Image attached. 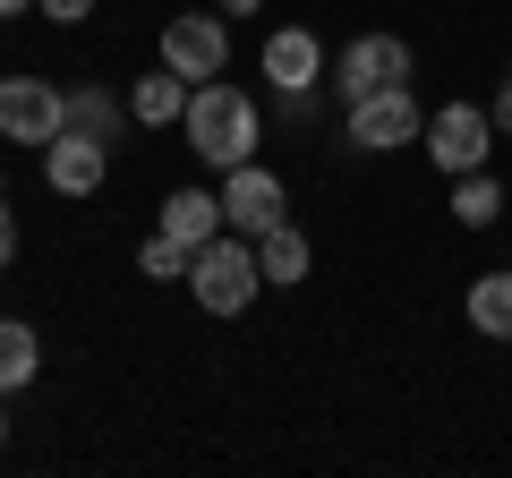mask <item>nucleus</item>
<instances>
[{"instance_id":"f257e3e1","label":"nucleus","mask_w":512,"mask_h":478,"mask_svg":"<svg viewBox=\"0 0 512 478\" xmlns=\"http://www.w3.org/2000/svg\"><path fill=\"white\" fill-rule=\"evenodd\" d=\"M180 129H188V154H197V163L239 171V163H256V129H265V120H256V103L231 86V77H205V86L188 94Z\"/></svg>"},{"instance_id":"f03ea898","label":"nucleus","mask_w":512,"mask_h":478,"mask_svg":"<svg viewBox=\"0 0 512 478\" xmlns=\"http://www.w3.org/2000/svg\"><path fill=\"white\" fill-rule=\"evenodd\" d=\"M256 291H265V257H256L248 231H214L188 257V299H197L205 316H248Z\"/></svg>"},{"instance_id":"7ed1b4c3","label":"nucleus","mask_w":512,"mask_h":478,"mask_svg":"<svg viewBox=\"0 0 512 478\" xmlns=\"http://www.w3.org/2000/svg\"><path fill=\"white\" fill-rule=\"evenodd\" d=\"M419 137H427V111H419V94H410V77L350 103V146L359 154H402V146H419Z\"/></svg>"},{"instance_id":"20e7f679","label":"nucleus","mask_w":512,"mask_h":478,"mask_svg":"<svg viewBox=\"0 0 512 478\" xmlns=\"http://www.w3.org/2000/svg\"><path fill=\"white\" fill-rule=\"evenodd\" d=\"M495 137H504V129H495L487 103H444L436 120H427V163H436L444 180H461V171H478L495 154Z\"/></svg>"},{"instance_id":"39448f33","label":"nucleus","mask_w":512,"mask_h":478,"mask_svg":"<svg viewBox=\"0 0 512 478\" xmlns=\"http://www.w3.org/2000/svg\"><path fill=\"white\" fill-rule=\"evenodd\" d=\"M69 129V94L52 77H0V137L9 146H52Z\"/></svg>"},{"instance_id":"423d86ee","label":"nucleus","mask_w":512,"mask_h":478,"mask_svg":"<svg viewBox=\"0 0 512 478\" xmlns=\"http://www.w3.org/2000/svg\"><path fill=\"white\" fill-rule=\"evenodd\" d=\"M163 69H180L188 86L222 77V69H231V18H214V9H180V18L163 26Z\"/></svg>"},{"instance_id":"0eeeda50","label":"nucleus","mask_w":512,"mask_h":478,"mask_svg":"<svg viewBox=\"0 0 512 478\" xmlns=\"http://www.w3.org/2000/svg\"><path fill=\"white\" fill-rule=\"evenodd\" d=\"M222 222H231V231H248V239H265L274 222H291V188H282L265 163L222 171Z\"/></svg>"},{"instance_id":"6e6552de","label":"nucleus","mask_w":512,"mask_h":478,"mask_svg":"<svg viewBox=\"0 0 512 478\" xmlns=\"http://www.w3.org/2000/svg\"><path fill=\"white\" fill-rule=\"evenodd\" d=\"M265 77H274V94L291 111H308L316 77H325V43H316L308 26H274V35H265Z\"/></svg>"},{"instance_id":"1a4fd4ad","label":"nucleus","mask_w":512,"mask_h":478,"mask_svg":"<svg viewBox=\"0 0 512 478\" xmlns=\"http://www.w3.org/2000/svg\"><path fill=\"white\" fill-rule=\"evenodd\" d=\"M333 77H342V103L384 94V86H402V77H410V43H402V35H359V43L342 52V69H333Z\"/></svg>"},{"instance_id":"9d476101","label":"nucleus","mask_w":512,"mask_h":478,"mask_svg":"<svg viewBox=\"0 0 512 478\" xmlns=\"http://www.w3.org/2000/svg\"><path fill=\"white\" fill-rule=\"evenodd\" d=\"M43 171H52L60 197H94V188L111 180V146H103V137H86V129H60L52 146H43Z\"/></svg>"},{"instance_id":"9b49d317","label":"nucleus","mask_w":512,"mask_h":478,"mask_svg":"<svg viewBox=\"0 0 512 478\" xmlns=\"http://www.w3.org/2000/svg\"><path fill=\"white\" fill-rule=\"evenodd\" d=\"M154 231H171V239H188V248H205L214 231H231V222H222V188H171L163 214H154Z\"/></svg>"},{"instance_id":"f8f14e48","label":"nucleus","mask_w":512,"mask_h":478,"mask_svg":"<svg viewBox=\"0 0 512 478\" xmlns=\"http://www.w3.org/2000/svg\"><path fill=\"white\" fill-rule=\"evenodd\" d=\"M188 94H197V86H188L180 69H146L137 86H128V120H146V129H180V120H188Z\"/></svg>"},{"instance_id":"ddd939ff","label":"nucleus","mask_w":512,"mask_h":478,"mask_svg":"<svg viewBox=\"0 0 512 478\" xmlns=\"http://www.w3.org/2000/svg\"><path fill=\"white\" fill-rule=\"evenodd\" d=\"M256 257H265V282H274V291H291V282H308L316 248H308V231H291V222H274V231L256 239Z\"/></svg>"},{"instance_id":"4468645a","label":"nucleus","mask_w":512,"mask_h":478,"mask_svg":"<svg viewBox=\"0 0 512 478\" xmlns=\"http://www.w3.org/2000/svg\"><path fill=\"white\" fill-rule=\"evenodd\" d=\"M453 222H461V231H487V222H504V180H495L487 163L453 180Z\"/></svg>"},{"instance_id":"2eb2a0df","label":"nucleus","mask_w":512,"mask_h":478,"mask_svg":"<svg viewBox=\"0 0 512 478\" xmlns=\"http://www.w3.org/2000/svg\"><path fill=\"white\" fill-rule=\"evenodd\" d=\"M461 308H470V325L487 333V342H512V265H504V274H478Z\"/></svg>"},{"instance_id":"dca6fc26","label":"nucleus","mask_w":512,"mask_h":478,"mask_svg":"<svg viewBox=\"0 0 512 478\" xmlns=\"http://www.w3.org/2000/svg\"><path fill=\"white\" fill-rule=\"evenodd\" d=\"M35 368H43V342H35V325H18V316H0V393L35 385Z\"/></svg>"},{"instance_id":"f3484780","label":"nucleus","mask_w":512,"mask_h":478,"mask_svg":"<svg viewBox=\"0 0 512 478\" xmlns=\"http://www.w3.org/2000/svg\"><path fill=\"white\" fill-rule=\"evenodd\" d=\"M120 120H128L120 94H103V86H77V94H69V129H86V137H103V146H111Z\"/></svg>"},{"instance_id":"a211bd4d","label":"nucleus","mask_w":512,"mask_h":478,"mask_svg":"<svg viewBox=\"0 0 512 478\" xmlns=\"http://www.w3.org/2000/svg\"><path fill=\"white\" fill-rule=\"evenodd\" d=\"M188 257H197V248H188V239L154 231L146 248H137V274H146V282H188Z\"/></svg>"},{"instance_id":"6ab92c4d","label":"nucleus","mask_w":512,"mask_h":478,"mask_svg":"<svg viewBox=\"0 0 512 478\" xmlns=\"http://www.w3.org/2000/svg\"><path fill=\"white\" fill-rule=\"evenodd\" d=\"M9 265H18V205L0 197V274H9Z\"/></svg>"},{"instance_id":"aec40b11","label":"nucleus","mask_w":512,"mask_h":478,"mask_svg":"<svg viewBox=\"0 0 512 478\" xmlns=\"http://www.w3.org/2000/svg\"><path fill=\"white\" fill-rule=\"evenodd\" d=\"M35 9H43V18H60V26H86L94 18V0H35Z\"/></svg>"},{"instance_id":"412c9836","label":"nucleus","mask_w":512,"mask_h":478,"mask_svg":"<svg viewBox=\"0 0 512 478\" xmlns=\"http://www.w3.org/2000/svg\"><path fill=\"white\" fill-rule=\"evenodd\" d=\"M495 129L512 137V77H504V86H495Z\"/></svg>"},{"instance_id":"4be33fe9","label":"nucleus","mask_w":512,"mask_h":478,"mask_svg":"<svg viewBox=\"0 0 512 478\" xmlns=\"http://www.w3.org/2000/svg\"><path fill=\"white\" fill-rule=\"evenodd\" d=\"M256 9H265V0H222V18H256Z\"/></svg>"},{"instance_id":"5701e85b","label":"nucleus","mask_w":512,"mask_h":478,"mask_svg":"<svg viewBox=\"0 0 512 478\" xmlns=\"http://www.w3.org/2000/svg\"><path fill=\"white\" fill-rule=\"evenodd\" d=\"M18 9H35V0H0V18H18Z\"/></svg>"},{"instance_id":"b1692460","label":"nucleus","mask_w":512,"mask_h":478,"mask_svg":"<svg viewBox=\"0 0 512 478\" xmlns=\"http://www.w3.org/2000/svg\"><path fill=\"white\" fill-rule=\"evenodd\" d=\"M0 444H9V419H0Z\"/></svg>"}]
</instances>
